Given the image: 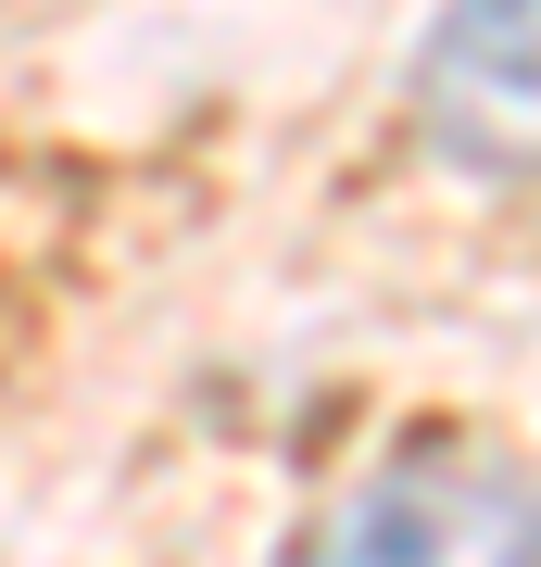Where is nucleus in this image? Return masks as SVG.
<instances>
[{
    "label": "nucleus",
    "mask_w": 541,
    "mask_h": 567,
    "mask_svg": "<svg viewBox=\"0 0 541 567\" xmlns=\"http://www.w3.org/2000/svg\"><path fill=\"white\" fill-rule=\"evenodd\" d=\"M416 114L479 177H541V0H441L416 51Z\"/></svg>",
    "instance_id": "f03ea898"
},
{
    "label": "nucleus",
    "mask_w": 541,
    "mask_h": 567,
    "mask_svg": "<svg viewBox=\"0 0 541 567\" xmlns=\"http://www.w3.org/2000/svg\"><path fill=\"white\" fill-rule=\"evenodd\" d=\"M529 480L466 442H403L365 466L290 567H529Z\"/></svg>",
    "instance_id": "f257e3e1"
},
{
    "label": "nucleus",
    "mask_w": 541,
    "mask_h": 567,
    "mask_svg": "<svg viewBox=\"0 0 541 567\" xmlns=\"http://www.w3.org/2000/svg\"><path fill=\"white\" fill-rule=\"evenodd\" d=\"M529 567H541V517H529Z\"/></svg>",
    "instance_id": "7ed1b4c3"
}]
</instances>
